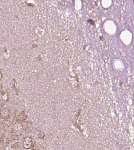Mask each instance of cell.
<instances>
[{
  "label": "cell",
  "mask_w": 134,
  "mask_h": 150,
  "mask_svg": "<svg viewBox=\"0 0 134 150\" xmlns=\"http://www.w3.org/2000/svg\"><path fill=\"white\" fill-rule=\"evenodd\" d=\"M13 120H14V118H13L12 117H9L8 118L6 119L5 124L7 125V126H9L13 121Z\"/></svg>",
  "instance_id": "5b68a950"
},
{
  "label": "cell",
  "mask_w": 134,
  "mask_h": 150,
  "mask_svg": "<svg viewBox=\"0 0 134 150\" xmlns=\"http://www.w3.org/2000/svg\"><path fill=\"white\" fill-rule=\"evenodd\" d=\"M24 130V125L22 123L17 122L13 125L12 128V134L14 136H19L22 134Z\"/></svg>",
  "instance_id": "6da1fadb"
},
{
  "label": "cell",
  "mask_w": 134,
  "mask_h": 150,
  "mask_svg": "<svg viewBox=\"0 0 134 150\" xmlns=\"http://www.w3.org/2000/svg\"><path fill=\"white\" fill-rule=\"evenodd\" d=\"M26 119H27V115L26 113L24 112V111L22 112L17 117V121L18 122H20V123L25 121Z\"/></svg>",
  "instance_id": "277c9868"
},
{
  "label": "cell",
  "mask_w": 134,
  "mask_h": 150,
  "mask_svg": "<svg viewBox=\"0 0 134 150\" xmlns=\"http://www.w3.org/2000/svg\"><path fill=\"white\" fill-rule=\"evenodd\" d=\"M11 111L10 109L7 107L4 108L0 111V118L1 119H7L10 117Z\"/></svg>",
  "instance_id": "3957f363"
},
{
  "label": "cell",
  "mask_w": 134,
  "mask_h": 150,
  "mask_svg": "<svg viewBox=\"0 0 134 150\" xmlns=\"http://www.w3.org/2000/svg\"><path fill=\"white\" fill-rule=\"evenodd\" d=\"M44 137H45V134L43 132H40L38 134V137L39 138L43 139L44 138Z\"/></svg>",
  "instance_id": "8992f818"
},
{
  "label": "cell",
  "mask_w": 134,
  "mask_h": 150,
  "mask_svg": "<svg viewBox=\"0 0 134 150\" xmlns=\"http://www.w3.org/2000/svg\"><path fill=\"white\" fill-rule=\"evenodd\" d=\"M1 91H2V87L0 85V93L1 92Z\"/></svg>",
  "instance_id": "9c48e42d"
},
{
  "label": "cell",
  "mask_w": 134,
  "mask_h": 150,
  "mask_svg": "<svg viewBox=\"0 0 134 150\" xmlns=\"http://www.w3.org/2000/svg\"><path fill=\"white\" fill-rule=\"evenodd\" d=\"M3 78V74H2V71L0 70V81L2 80Z\"/></svg>",
  "instance_id": "ba28073f"
},
{
  "label": "cell",
  "mask_w": 134,
  "mask_h": 150,
  "mask_svg": "<svg viewBox=\"0 0 134 150\" xmlns=\"http://www.w3.org/2000/svg\"><path fill=\"white\" fill-rule=\"evenodd\" d=\"M0 119H1V118H0Z\"/></svg>",
  "instance_id": "30bf717a"
},
{
  "label": "cell",
  "mask_w": 134,
  "mask_h": 150,
  "mask_svg": "<svg viewBox=\"0 0 134 150\" xmlns=\"http://www.w3.org/2000/svg\"><path fill=\"white\" fill-rule=\"evenodd\" d=\"M3 105H2V103L0 102V111H1L3 109Z\"/></svg>",
  "instance_id": "52a82bcc"
},
{
  "label": "cell",
  "mask_w": 134,
  "mask_h": 150,
  "mask_svg": "<svg viewBox=\"0 0 134 150\" xmlns=\"http://www.w3.org/2000/svg\"><path fill=\"white\" fill-rule=\"evenodd\" d=\"M22 145L24 148L27 150L32 148L34 145L32 139L30 137H27L24 139L22 142Z\"/></svg>",
  "instance_id": "7a4b0ae2"
}]
</instances>
